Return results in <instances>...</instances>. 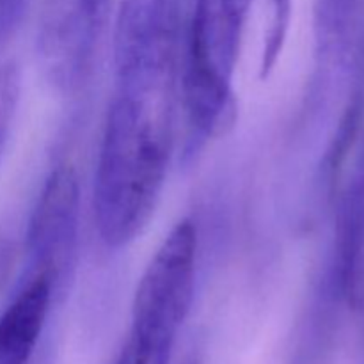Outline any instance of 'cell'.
<instances>
[{"label":"cell","instance_id":"6da1fadb","mask_svg":"<svg viewBox=\"0 0 364 364\" xmlns=\"http://www.w3.org/2000/svg\"><path fill=\"white\" fill-rule=\"evenodd\" d=\"M180 59L173 36L116 46L117 84L92 191L96 228L109 247L130 244L159 205L173 153Z\"/></svg>","mask_w":364,"mask_h":364},{"label":"cell","instance_id":"7a4b0ae2","mask_svg":"<svg viewBox=\"0 0 364 364\" xmlns=\"http://www.w3.org/2000/svg\"><path fill=\"white\" fill-rule=\"evenodd\" d=\"M198 230L183 219L164 238L139 279L124 343L110 364H169L191 313Z\"/></svg>","mask_w":364,"mask_h":364},{"label":"cell","instance_id":"3957f363","mask_svg":"<svg viewBox=\"0 0 364 364\" xmlns=\"http://www.w3.org/2000/svg\"><path fill=\"white\" fill-rule=\"evenodd\" d=\"M252 0H196L183 38L181 71L231 84Z\"/></svg>","mask_w":364,"mask_h":364},{"label":"cell","instance_id":"277c9868","mask_svg":"<svg viewBox=\"0 0 364 364\" xmlns=\"http://www.w3.org/2000/svg\"><path fill=\"white\" fill-rule=\"evenodd\" d=\"M78 178L71 166H59L45 181L27 233L32 272L45 270L57 281L75 252L78 233Z\"/></svg>","mask_w":364,"mask_h":364},{"label":"cell","instance_id":"5b68a950","mask_svg":"<svg viewBox=\"0 0 364 364\" xmlns=\"http://www.w3.org/2000/svg\"><path fill=\"white\" fill-rule=\"evenodd\" d=\"M55 279L45 270L32 272L0 315V364H28L55 290Z\"/></svg>","mask_w":364,"mask_h":364},{"label":"cell","instance_id":"8992f818","mask_svg":"<svg viewBox=\"0 0 364 364\" xmlns=\"http://www.w3.org/2000/svg\"><path fill=\"white\" fill-rule=\"evenodd\" d=\"M291 7H294V0H267L269 21H267L265 39H263L262 60H259L262 78L269 77L283 52L288 31H290Z\"/></svg>","mask_w":364,"mask_h":364},{"label":"cell","instance_id":"52a82bcc","mask_svg":"<svg viewBox=\"0 0 364 364\" xmlns=\"http://www.w3.org/2000/svg\"><path fill=\"white\" fill-rule=\"evenodd\" d=\"M21 77L20 68L14 60L0 64V162L6 153L20 102Z\"/></svg>","mask_w":364,"mask_h":364},{"label":"cell","instance_id":"ba28073f","mask_svg":"<svg viewBox=\"0 0 364 364\" xmlns=\"http://www.w3.org/2000/svg\"><path fill=\"white\" fill-rule=\"evenodd\" d=\"M14 13V0H0V41L11 27Z\"/></svg>","mask_w":364,"mask_h":364},{"label":"cell","instance_id":"9c48e42d","mask_svg":"<svg viewBox=\"0 0 364 364\" xmlns=\"http://www.w3.org/2000/svg\"><path fill=\"white\" fill-rule=\"evenodd\" d=\"M103 2H105V0H77L78 6H82V9L85 7V11H87L89 14H92V16H98V18H100V14H102Z\"/></svg>","mask_w":364,"mask_h":364},{"label":"cell","instance_id":"30bf717a","mask_svg":"<svg viewBox=\"0 0 364 364\" xmlns=\"http://www.w3.org/2000/svg\"><path fill=\"white\" fill-rule=\"evenodd\" d=\"M361 308L364 309V301H363ZM361 361H363V364H364V326H363V341H361Z\"/></svg>","mask_w":364,"mask_h":364},{"label":"cell","instance_id":"8fae6325","mask_svg":"<svg viewBox=\"0 0 364 364\" xmlns=\"http://www.w3.org/2000/svg\"><path fill=\"white\" fill-rule=\"evenodd\" d=\"M185 364H198L196 361H188V363H185Z\"/></svg>","mask_w":364,"mask_h":364}]
</instances>
